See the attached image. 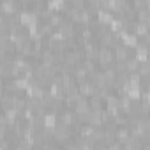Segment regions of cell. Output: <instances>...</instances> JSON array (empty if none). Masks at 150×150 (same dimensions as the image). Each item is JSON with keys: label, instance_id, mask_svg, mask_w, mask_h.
Wrapping results in <instances>:
<instances>
[{"label": "cell", "instance_id": "6da1fadb", "mask_svg": "<svg viewBox=\"0 0 150 150\" xmlns=\"http://www.w3.org/2000/svg\"><path fill=\"white\" fill-rule=\"evenodd\" d=\"M97 62L101 64V69L113 65V62H115V58H113V50H111V48H104V46H99Z\"/></svg>", "mask_w": 150, "mask_h": 150}, {"label": "cell", "instance_id": "7a4b0ae2", "mask_svg": "<svg viewBox=\"0 0 150 150\" xmlns=\"http://www.w3.org/2000/svg\"><path fill=\"white\" fill-rule=\"evenodd\" d=\"M129 57H131V50L129 48H125L122 44H117L113 48V58H115V62H125Z\"/></svg>", "mask_w": 150, "mask_h": 150}, {"label": "cell", "instance_id": "3957f363", "mask_svg": "<svg viewBox=\"0 0 150 150\" xmlns=\"http://www.w3.org/2000/svg\"><path fill=\"white\" fill-rule=\"evenodd\" d=\"M58 32L62 34L64 41H65V39H74V27H72V21H62L60 27H58Z\"/></svg>", "mask_w": 150, "mask_h": 150}, {"label": "cell", "instance_id": "277c9868", "mask_svg": "<svg viewBox=\"0 0 150 150\" xmlns=\"http://www.w3.org/2000/svg\"><path fill=\"white\" fill-rule=\"evenodd\" d=\"M96 16H97V23L99 25H104V27H108L110 25V21L113 20V14L110 13V11H106V9H99L97 13H96Z\"/></svg>", "mask_w": 150, "mask_h": 150}, {"label": "cell", "instance_id": "5b68a950", "mask_svg": "<svg viewBox=\"0 0 150 150\" xmlns=\"http://www.w3.org/2000/svg\"><path fill=\"white\" fill-rule=\"evenodd\" d=\"M0 11H2V14H6V16H13V14L18 11V6H16V2L4 0V2L0 4Z\"/></svg>", "mask_w": 150, "mask_h": 150}, {"label": "cell", "instance_id": "8992f818", "mask_svg": "<svg viewBox=\"0 0 150 150\" xmlns=\"http://www.w3.org/2000/svg\"><path fill=\"white\" fill-rule=\"evenodd\" d=\"M131 32H132L136 37H143V35H148V25H145V23H139V21H132Z\"/></svg>", "mask_w": 150, "mask_h": 150}, {"label": "cell", "instance_id": "52a82bcc", "mask_svg": "<svg viewBox=\"0 0 150 150\" xmlns=\"http://www.w3.org/2000/svg\"><path fill=\"white\" fill-rule=\"evenodd\" d=\"M48 9L51 13H64L67 7H65V0H50L48 2Z\"/></svg>", "mask_w": 150, "mask_h": 150}, {"label": "cell", "instance_id": "ba28073f", "mask_svg": "<svg viewBox=\"0 0 150 150\" xmlns=\"http://www.w3.org/2000/svg\"><path fill=\"white\" fill-rule=\"evenodd\" d=\"M87 41H94V28H90V27H83V30H81V34H80L78 44L87 42Z\"/></svg>", "mask_w": 150, "mask_h": 150}, {"label": "cell", "instance_id": "9c48e42d", "mask_svg": "<svg viewBox=\"0 0 150 150\" xmlns=\"http://www.w3.org/2000/svg\"><path fill=\"white\" fill-rule=\"evenodd\" d=\"M124 64H125V72H127V74H131V72H138L139 62H138L136 58H131V57H129Z\"/></svg>", "mask_w": 150, "mask_h": 150}, {"label": "cell", "instance_id": "30bf717a", "mask_svg": "<svg viewBox=\"0 0 150 150\" xmlns=\"http://www.w3.org/2000/svg\"><path fill=\"white\" fill-rule=\"evenodd\" d=\"M74 122H76V117H74L71 111H64L62 115H60V124H64V125H67V127H71Z\"/></svg>", "mask_w": 150, "mask_h": 150}, {"label": "cell", "instance_id": "8fae6325", "mask_svg": "<svg viewBox=\"0 0 150 150\" xmlns=\"http://www.w3.org/2000/svg\"><path fill=\"white\" fill-rule=\"evenodd\" d=\"M136 21L148 25V21H150V13H148V7H146V9H139V11H136Z\"/></svg>", "mask_w": 150, "mask_h": 150}, {"label": "cell", "instance_id": "7c38bea8", "mask_svg": "<svg viewBox=\"0 0 150 150\" xmlns=\"http://www.w3.org/2000/svg\"><path fill=\"white\" fill-rule=\"evenodd\" d=\"M129 136H131V132H129L127 125H125L124 129H117V131H115V139H118L120 143H125V141L129 139Z\"/></svg>", "mask_w": 150, "mask_h": 150}, {"label": "cell", "instance_id": "4fadbf2b", "mask_svg": "<svg viewBox=\"0 0 150 150\" xmlns=\"http://www.w3.org/2000/svg\"><path fill=\"white\" fill-rule=\"evenodd\" d=\"M42 120H44V127L46 129H53L55 125H57V118H55V113H44V117H42Z\"/></svg>", "mask_w": 150, "mask_h": 150}, {"label": "cell", "instance_id": "5bb4252c", "mask_svg": "<svg viewBox=\"0 0 150 150\" xmlns=\"http://www.w3.org/2000/svg\"><path fill=\"white\" fill-rule=\"evenodd\" d=\"M80 9H76V7H71V9H65V14L69 16V20L72 21V23H80Z\"/></svg>", "mask_w": 150, "mask_h": 150}, {"label": "cell", "instance_id": "9a60e30c", "mask_svg": "<svg viewBox=\"0 0 150 150\" xmlns=\"http://www.w3.org/2000/svg\"><path fill=\"white\" fill-rule=\"evenodd\" d=\"M88 106L92 108V111H101V110H103V99H101L99 96H92Z\"/></svg>", "mask_w": 150, "mask_h": 150}, {"label": "cell", "instance_id": "2e32d148", "mask_svg": "<svg viewBox=\"0 0 150 150\" xmlns=\"http://www.w3.org/2000/svg\"><path fill=\"white\" fill-rule=\"evenodd\" d=\"M138 74H139L141 78H148V74H150V65H148V62L139 64V67H138Z\"/></svg>", "mask_w": 150, "mask_h": 150}, {"label": "cell", "instance_id": "e0dca14e", "mask_svg": "<svg viewBox=\"0 0 150 150\" xmlns=\"http://www.w3.org/2000/svg\"><path fill=\"white\" fill-rule=\"evenodd\" d=\"M62 21H64V20H62V16H60V14H51V16H50V20H48V23H50L53 28H58Z\"/></svg>", "mask_w": 150, "mask_h": 150}, {"label": "cell", "instance_id": "ac0fdd59", "mask_svg": "<svg viewBox=\"0 0 150 150\" xmlns=\"http://www.w3.org/2000/svg\"><path fill=\"white\" fill-rule=\"evenodd\" d=\"M148 7V0H132V9L139 11V9H146Z\"/></svg>", "mask_w": 150, "mask_h": 150}, {"label": "cell", "instance_id": "d6986e66", "mask_svg": "<svg viewBox=\"0 0 150 150\" xmlns=\"http://www.w3.org/2000/svg\"><path fill=\"white\" fill-rule=\"evenodd\" d=\"M71 4H72V7H76V9H85V0H71Z\"/></svg>", "mask_w": 150, "mask_h": 150}, {"label": "cell", "instance_id": "ffe728a7", "mask_svg": "<svg viewBox=\"0 0 150 150\" xmlns=\"http://www.w3.org/2000/svg\"><path fill=\"white\" fill-rule=\"evenodd\" d=\"M6 138V124H0V139Z\"/></svg>", "mask_w": 150, "mask_h": 150}, {"label": "cell", "instance_id": "44dd1931", "mask_svg": "<svg viewBox=\"0 0 150 150\" xmlns=\"http://www.w3.org/2000/svg\"><path fill=\"white\" fill-rule=\"evenodd\" d=\"M0 124H6V118H4V115L0 113Z\"/></svg>", "mask_w": 150, "mask_h": 150}, {"label": "cell", "instance_id": "7402d4cb", "mask_svg": "<svg viewBox=\"0 0 150 150\" xmlns=\"http://www.w3.org/2000/svg\"><path fill=\"white\" fill-rule=\"evenodd\" d=\"M4 146H7V143L6 141H0V148H4Z\"/></svg>", "mask_w": 150, "mask_h": 150}, {"label": "cell", "instance_id": "603a6c76", "mask_svg": "<svg viewBox=\"0 0 150 150\" xmlns=\"http://www.w3.org/2000/svg\"><path fill=\"white\" fill-rule=\"evenodd\" d=\"M2 23H4V18H2V16H0V25H2Z\"/></svg>", "mask_w": 150, "mask_h": 150}]
</instances>
